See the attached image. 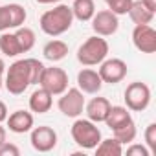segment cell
Here are the masks:
<instances>
[{
  "mask_svg": "<svg viewBox=\"0 0 156 156\" xmlns=\"http://www.w3.org/2000/svg\"><path fill=\"white\" fill-rule=\"evenodd\" d=\"M44 70V64L39 59L28 57V59H19L9 68H6V77H4V87L11 96H20L28 90L30 85H37L39 77Z\"/></svg>",
  "mask_w": 156,
  "mask_h": 156,
  "instance_id": "cell-1",
  "label": "cell"
},
{
  "mask_svg": "<svg viewBox=\"0 0 156 156\" xmlns=\"http://www.w3.org/2000/svg\"><path fill=\"white\" fill-rule=\"evenodd\" d=\"M73 24V13L72 8L68 4H57L51 9L44 11L39 19V26L42 30V33H46L48 37H59L62 33H66Z\"/></svg>",
  "mask_w": 156,
  "mask_h": 156,
  "instance_id": "cell-2",
  "label": "cell"
},
{
  "mask_svg": "<svg viewBox=\"0 0 156 156\" xmlns=\"http://www.w3.org/2000/svg\"><path fill=\"white\" fill-rule=\"evenodd\" d=\"M108 42L99 35L88 37L77 50V61L83 66H99L108 57Z\"/></svg>",
  "mask_w": 156,
  "mask_h": 156,
  "instance_id": "cell-3",
  "label": "cell"
},
{
  "mask_svg": "<svg viewBox=\"0 0 156 156\" xmlns=\"http://www.w3.org/2000/svg\"><path fill=\"white\" fill-rule=\"evenodd\" d=\"M70 134H72V140L83 151H94L98 147V143L101 141V138H103L101 130L98 129V123L90 121L88 118L87 119L75 118V121L70 129Z\"/></svg>",
  "mask_w": 156,
  "mask_h": 156,
  "instance_id": "cell-4",
  "label": "cell"
},
{
  "mask_svg": "<svg viewBox=\"0 0 156 156\" xmlns=\"http://www.w3.org/2000/svg\"><path fill=\"white\" fill-rule=\"evenodd\" d=\"M123 99H125V105H127L129 110L143 112L151 105V88L141 81H134L125 88Z\"/></svg>",
  "mask_w": 156,
  "mask_h": 156,
  "instance_id": "cell-5",
  "label": "cell"
},
{
  "mask_svg": "<svg viewBox=\"0 0 156 156\" xmlns=\"http://www.w3.org/2000/svg\"><path fill=\"white\" fill-rule=\"evenodd\" d=\"M37 85L48 90L51 96H61L68 88V73L59 66H50V68L44 66Z\"/></svg>",
  "mask_w": 156,
  "mask_h": 156,
  "instance_id": "cell-6",
  "label": "cell"
},
{
  "mask_svg": "<svg viewBox=\"0 0 156 156\" xmlns=\"http://www.w3.org/2000/svg\"><path fill=\"white\" fill-rule=\"evenodd\" d=\"M85 94L79 88H66L57 101V108L66 118H79L85 112Z\"/></svg>",
  "mask_w": 156,
  "mask_h": 156,
  "instance_id": "cell-7",
  "label": "cell"
},
{
  "mask_svg": "<svg viewBox=\"0 0 156 156\" xmlns=\"http://www.w3.org/2000/svg\"><path fill=\"white\" fill-rule=\"evenodd\" d=\"M127 62L123 59H118V57H112V59H105L101 64H99V77H101V81L103 83H108V85H118L121 83L125 77H127Z\"/></svg>",
  "mask_w": 156,
  "mask_h": 156,
  "instance_id": "cell-8",
  "label": "cell"
},
{
  "mask_svg": "<svg viewBox=\"0 0 156 156\" xmlns=\"http://www.w3.org/2000/svg\"><path fill=\"white\" fill-rule=\"evenodd\" d=\"M30 143L37 152H50L57 147V132L48 125H39L30 130Z\"/></svg>",
  "mask_w": 156,
  "mask_h": 156,
  "instance_id": "cell-9",
  "label": "cell"
},
{
  "mask_svg": "<svg viewBox=\"0 0 156 156\" xmlns=\"http://www.w3.org/2000/svg\"><path fill=\"white\" fill-rule=\"evenodd\" d=\"M92 22V30L96 35L99 37H110L118 31L119 28V17L116 13H112L110 9H101V11H96L94 17L90 19Z\"/></svg>",
  "mask_w": 156,
  "mask_h": 156,
  "instance_id": "cell-10",
  "label": "cell"
},
{
  "mask_svg": "<svg viewBox=\"0 0 156 156\" xmlns=\"http://www.w3.org/2000/svg\"><path fill=\"white\" fill-rule=\"evenodd\" d=\"M132 44L141 53L156 51V31L151 24H136L132 30Z\"/></svg>",
  "mask_w": 156,
  "mask_h": 156,
  "instance_id": "cell-11",
  "label": "cell"
},
{
  "mask_svg": "<svg viewBox=\"0 0 156 156\" xmlns=\"http://www.w3.org/2000/svg\"><path fill=\"white\" fill-rule=\"evenodd\" d=\"M77 88L83 94H99V90L103 88V81L96 70L87 66L77 73Z\"/></svg>",
  "mask_w": 156,
  "mask_h": 156,
  "instance_id": "cell-12",
  "label": "cell"
},
{
  "mask_svg": "<svg viewBox=\"0 0 156 156\" xmlns=\"http://www.w3.org/2000/svg\"><path fill=\"white\" fill-rule=\"evenodd\" d=\"M6 121H8V129L15 134H26L35 125L33 112H28V110H15L8 116Z\"/></svg>",
  "mask_w": 156,
  "mask_h": 156,
  "instance_id": "cell-13",
  "label": "cell"
},
{
  "mask_svg": "<svg viewBox=\"0 0 156 156\" xmlns=\"http://www.w3.org/2000/svg\"><path fill=\"white\" fill-rule=\"evenodd\" d=\"M110 101L107 98H92L88 103H85V112H87V118L94 123H105V118L110 110Z\"/></svg>",
  "mask_w": 156,
  "mask_h": 156,
  "instance_id": "cell-14",
  "label": "cell"
},
{
  "mask_svg": "<svg viewBox=\"0 0 156 156\" xmlns=\"http://www.w3.org/2000/svg\"><path fill=\"white\" fill-rule=\"evenodd\" d=\"M53 105V96L44 90L42 87H39L37 90H33V94L30 96V110L35 112V114H46L50 112Z\"/></svg>",
  "mask_w": 156,
  "mask_h": 156,
  "instance_id": "cell-15",
  "label": "cell"
},
{
  "mask_svg": "<svg viewBox=\"0 0 156 156\" xmlns=\"http://www.w3.org/2000/svg\"><path fill=\"white\" fill-rule=\"evenodd\" d=\"M4 15H6V22H8V30H17L20 26H24L28 13L24 9V6L13 2V4H6L4 6Z\"/></svg>",
  "mask_w": 156,
  "mask_h": 156,
  "instance_id": "cell-16",
  "label": "cell"
},
{
  "mask_svg": "<svg viewBox=\"0 0 156 156\" xmlns=\"http://www.w3.org/2000/svg\"><path fill=\"white\" fill-rule=\"evenodd\" d=\"M42 55L46 61L50 62H59L62 61L66 55H68V44L64 41H59V39H51L44 44L42 48Z\"/></svg>",
  "mask_w": 156,
  "mask_h": 156,
  "instance_id": "cell-17",
  "label": "cell"
},
{
  "mask_svg": "<svg viewBox=\"0 0 156 156\" xmlns=\"http://www.w3.org/2000/svg\"><path fill=\"white\" fill-rule=\"evenodd\" d=\"M134 24H151L154 19V11H151L141 0H132L130 9L127 13Z\"/></svg>",
  "mask_w": 156,
  "mask_h": 156,
  "instance_id": "cell-18",
  "label": "cell"
},
{
  "mask_svg": "<svg viewBox=\"0 0 156 156\" xmlns=\"http://www.w3.org/2000/svg\"><path fill=\"white\" fill-rule=\"evenodd\" d=\"M70 8L73 13V20H79V22H90V19L96 13L94 0H73V4Z\"/></svg>",
  "mask_w": 156,
  "mask_h": 156,
  "instance_id": "cell-19",
  "label": "cell"
},
{
  "mask_svg": "<svg viewBox=\"0 0 156 156\" xmlns=\"http://www.w3.org/2000/svg\"><path fill=\"white\" fill-rule=\"evenodd\" d=\"M130 119H132V116H130L129 108L116 105V107H110V110H108V114L105 118V123L112 130V129H116V127H119V125H123V123H127Z\"/></svg>",
  "mask_w": 156,
  "mask_h": 156,
  "instance_id": "cell-20",
  "label": "cell"
},
{
  "mask_svg": "<svg viewBox=\"0 0 156 156\" xmlns=\"http://www.w3.org/2000/svg\"><path fill=\"white\" fill-rule=\"evenodd\" d=\"M112 134H114V138H116L121 145H129V143H132V141L136 140V134H138L134 119H130V121H127V123H123V125L112 129Z\"/></svg>",
  "mask_w": 156,
  "mask_h": 156,
  "instance_id": "cell-21",
  "label": "cell"
},
{
  "mask_svg": "<svg viewBox=\"0 0 156 156\" xmlns=\"http://www.w3.org/2000/svg\"><path fill=\"white\" fill-rule=\"evenodd\" d=\"M96 156H121L123 154V145L116 140V138H107L98 143V147L94 149Z\"/></svg>",
  "mask_w": 156,
  "mask_h": 156,
  "instance_id": "cell-22",
  "label": "cell"
},
{
  "mask_svg": "<svg viewBox=\"0 0 156 156\" xmlns=\"http://www.w3.org/2000/svg\"><path fill=\"white\" fill-rule=\"evenodd\" d=\"M0 51L6 57H17L20 55V48H19V41L15 37V31H2L0 35Z\"/></svg>",
  "mask_w": 156,
  "mask_h": 156,
  "instance_id": "cell-23",
  "label": "cell"
},
{
  "mask_svg": "<svg viewBox=\"0 0 156 156\" xmlns=\"http://www.w3.org/2000/svg\"><path fill=\"white\" fill-rule=\"evenodd\" d=\"M15 37L19 41V48H20V53H26L30 51L33 46H35V31L31 28H26V26H20L15 30Z\"/></svg>",
  "mask_w": 156,
  "mask_h": 156,
  "instance_id": "cell-24",
  "label": "cell"
},
{
  "mask_svg": "<svg viewBox=\"0 0 156 156\" xmlns=\"http://www.w3.org/2000/svg\"><path fill=\"white\" fill-rule=\"evenodd\" d=\"M105 4L108 6V9L112 13H116L118 17H121V15H127L129 13L132 0H105Z\"/></svg>",
  "mask_w": 156,
  "mask_h": 156,
  "instance_id": "cell-25",
  "label": "cell"
},
{
  "mask_svg": "<svg viewBox=\"0 0 156 156\" xmlns=\"http://www.w3.org/2000/svg\"><path fill=\"white\" fill-rule=\"evenodd\" d=\"M143 136H145V147L151 151V154H156V123H149Z\"/></svg>",
  "mask_w": 156,
  "mask_h": 156,
  "instance_id": "cell-26",
  "label": "cell"
},
{
  "mask_svg": "<svg viewBox=\"0 0 156 156\" xmlns=\"http://www.w3.org/2000/svg\"><path fill=\"white\" fill-rule=\"evenodd\" d=\"M127 156H151V151H149L145 145L129 143V147H127Z\"/></svg>",
  "mask_w": 156,
  "mask_h": 156,
  "instance_id": "cell-27",
  "label": "cell"
},
{
  "mask_svg": "<svg viewBox=\"0 0 156 156\" xmlns=\"http://www.w3.org/2000/svg\"><path fill=\"white\" fill-rule=\"evenodd\" d=\"M19 154H20V149L15 143L4 141L2 145H0V156H19Z\"/></svg>",
  "mask_w": 156,
  "mask_h": 156,
  "instance_id": "cell-28",
  "label": "cell"
},
{
  "mask_svg": "<svg viewBox=\"0 0 156 156\" xmlns=\"http://www.w3.org/2000/svg\"><path fill=\"white\" fill-rule=\"evenodd\" d=\"M8 31V22H6V15H4V6H0V33Z\"/></svg>",
  "mask_w": 156,
  "mask_h": 156,
  "instance_id": "cell-29",
  "label": "cell"
},
{
  "mask_svg": "<svg viewBox=\"0 0 156 156\" xmlns=\"http://www.w3.org/2000/svg\"><path fill=\"white\" fill-rule=\"evenodd\" d=\"M8 107H6V103L4 101H0V123H4L6 119H8Z\"/></svg>",
  "mask_w": 156,
  "mask_h": 156,
  "instance_id": "cell-30",
  "label": "cell"
},
{
  "mask_svg": "<svg viewBox=\"0 0 156 156\" xmlns=\"http://www.w3.org/2000/svg\"><path fill=\"white\" fill-rule=\"evenodd\" d=\"M141 2H143L151 11H154V13H156V0H141Z\"/></svg>",
  "mask_w": 156,
  "mask_h": 156,
  "instance_id": "cell-31",
  "label": "cell"
},
{
  "mask_svg": "<svg viewBox=\"0 0 156 156\" xmlns=\"http://www.w3.org/2000/svg\"><path fill=\"white\" fill-rule=\"evenodd\" d=\"M6 136H8V130H6V127H2V123H0V145L6 141Z\"/></svg>",
  "mask_w": 156,
  "mask_h": 156,
  "instance_id": "cell-32",
  "label": "cell"
},
{
  "mask_svg": "<svg viewBox=\"0 0 156 156\" xmlns=\"http://www.w3.org/2000/svg\"><path fill=\"white\" fill-rule=\"evenodd\" d=\"M37 4H44V6H48V4H59V2H62V0H35Z\"/></svg>",
  "mask_w": 156,
  "mask_h": 156,
  "instance_id": "cell-33",
  "label": "cell"
},
{
  "mask_svg": "<svg viewBox=\"0 0 156 156\" xmlns=\"http://www.w3.org/2000/svg\"><path fill=\"white\" fill-rule=\"evenodd\" d=\"M4 72H6V62H4L2 57H0V75H4Z\"/></svg>",
  "mask_w": 156,
  "mask_h": 156,
  "instance_id": "cell-34",
  "label": "cell"
},
{
  "mask_svg": "<svg viewBox=\"0 0 156 156\" xmlns=\"http://www.w3.org/2000/svg\"><path fill=\"white\" fill-rule=\"evenodd\" d=\"M2 87H4V79H2V75H0V90H2Z\"/></svg>",
  "mask_w": 156,
  "mask_h": 156,
  "instance_id": "cell-35",
  "label": "cell"
}]
</instances>
